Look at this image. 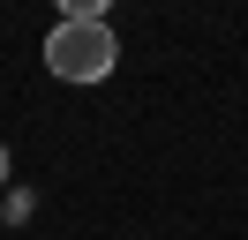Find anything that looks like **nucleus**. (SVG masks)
Returning <instances> with one entry per match:
<instances>
[{"label":"nucleus","instance_id":"nucleus-1","mask_svg":"<svg viewBox=\"0 0 248 240\" xmlns=\"http://www.w3.org/2000/svg\"><path fill=\"white\" fill-rule=\"evenodd\" d=\"M113 60H121L113 23H53V38H46V68L61 83H106Z\"/></svg>","mask_w":248,"mask_h":240},{"label":"nucleus","instance_id":"nucleus-2","mask_svg":"<svg viewBox=\"0 0 248 240\" xmlns=\"http://www.w3.org/2000/svg\"><path fill=\"white\" fill-rule=\"evenodd\" d=\"M53 8H61V23H106L113 0H53Z\"/></svg>","mask_w":248,"mask_h":240},{"label":"nucleus","instance_id":"nucleus-3","mask_svg":"<svg viewBox=\"0 0 248 240\" xmlns=\"http://www.w3.org/2000/svg\"><path fill=\"white\" fill-rule=\"evenodd\" d=\"M8 173H16V165H8V150H0V188H8Z\"/></svg>","mask_w":248,"mask_h":240}]
</instances>
